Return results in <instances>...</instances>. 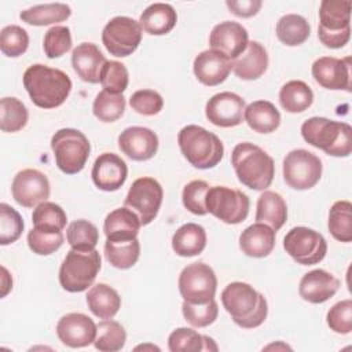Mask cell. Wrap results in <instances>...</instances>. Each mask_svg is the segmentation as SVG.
Here are the masks:
<instances>
[{"label":"cell","instance_id":"51","mask_svg":"<svg viewBox=\"0 0 352 352\" xmlns=\"http://www.w3.org/2000/svg\"><path fill=\"white\" fill-rule=\"evenodd\" d=\"M330 330L337 334H349L352 331V300L346 298L334 304L326 316Z\"/></svg>","mask_w":352,"mask_h":352},{"label":"cell","instance_id":"37","mask_svg":"<svg viewBox=\"0 0 352 352\" xmlns=\"http://www.w3.org/2000/svg\"><path fill=\"white\" fill-rule=\"evenodd\" d=\"M329 232L340 242L352 241V204L346 199L337 201L329 210Z\"/></svg>","mask_w":352,"mask_h":352},{"label":"cell","instance_id":"43","mask_svg":"<svg viewBox=\"0 0 352 352\" xmlns=\"http://www.w3.org/2000/svg\"><path fill=\"white\" fill-rule=\"evenodd\" d=\"M66 239L72 249L92 250L99 241V231L91 221L80 219L69 224L66 230Z\"/></svg>","mask_w":352,"mask_h":352},{"label":"cell","instance_id":"47","mask_svg":"<svg viewBox=\"0 0 352 352\" xmlns=\"http://www.w3.org/2000/svg\"><path fill=\"white\" fill-rule=\"evenodd\" d=\"M44 54L50 59L60 58L72 48V33L67 26H52L44 34Z\"/></svg>","mask_w":352,"mask_h":352},{"label":"cell","instance_id":"35","mask_svg":"<svg viewBox=\"0 0 352 352\" xmlns=\"http://www.w3.org/2000/svg\"><path fill=\"white\" fill-rule=\"evenodd\" d=\"M276 37L287 47H297L305 43L311 33L308 21L298 14H286L276 22Z\"/></svg>","mask_w":352,"mask_h":352},{"label":"cell","instance_id":"28","mask_svg":"<svg viewBox=\"0 0 352 352\" xmlns=\"http://www.w3.org/2000/svg\"><path fill=\"white\" fill-rule=\"evenodd\" d=\"M176 22V11L166 3H154L148 6L139 18L142 29L151 36H164L169 33L175 28Z\"/></svg>","mask_w":352,"mask_h":352},{"label":"cell","instance_id":"29","mask_svg":"<svg viewBox=\"0 0 352 352\" xmlns=\"http://www.w3.org/2000/svg\"><path fill=\"white\" fill-rule=\"evenodd\" d=\"M85 300L89 311L99 319H113L121 308L120 294L106 283L91 286Z\"/></svg>","mask_w":352,"mask_h":352},{"label":"cell","instance_id":"44","mask_svg":"<svg viewBox=\"0 0 352 352\" xmlns=\"http://www.w3.org/2000/svg\"><path fill=\"white\" fill-rule=\"evenodd\" d=\"M29 47L28 32L18 25H8L0 33V50L8 58H18Z\"/></svg>","mask_w":352,"mask_h":352},{"label":"cell","instance_id":"50","mask_svg":"<svg viewBox=\"0 0 352 352\" xmlns=\"http://www.w3.org/2000/svg\"><path fill=\"white\" fill-rule=\"evenodd\" d=\"M29 249L38 256H48L56 252L63 245V234L60 232H47L37 228H32L28 234Z\"/></svg>","mask_w":352,"mask_h":352},{"label":"cell","instance_id":"34","mask_svg":"<svg viewBox=\"0 0 352 352\" xmlns=\"http://www.w3.org/2000/svg\"><path fill=\"white\" fill-rule=\"evenodd\" d=\"M72 15V8L65 3L38 4L21 11L22 22L32 26H47L66 21Z\"/></svg>","mask_w":352,"mask_h":352},{"label":"cell","instance_id":"41","mask_svg":"<svg viewBox=\"0 0 352 352\" xmlns=\"http://www.w3.org/2000/svg\"><path fill=\"white\" fill-rule=\"evenodd\" d=\"M126 341V331L121 323L113 319H103L98 324L96 338L94 345L102 352L121 351Z\"/></svg>","mask_w":352,"mask_h":352},{"label":"cell","instance_id":"55","mask_svg":"<svg viewBox=\"0 0 352 352\" xmlns=\"http://www.w3.org/2000/svg\"><path fill=\"white\" fill-rule=\"evenodd\" d=\"M146 348H150V349H157V351H160V348H158V346H155V345H139V346H136V349H146Z\"/></svg>","mask_w":352,"mask_h":352},{"label":"cell","instance_id":"11","mask_svg":"<svg viewBox=\"0 0 352 352\" xmlns=\"http://www.w3.org/2000/svg\"><path fill=\"white\" fill-rule=\"evenodd\" d=\"M283 249L301 265H314L320 263L327 253L324 236L308 227H293L283 238Z\"/></svg>","mask_w":352,"mask_h":352},{"label":"cell","instance_id":"2","mask_svg":"<svg viewBox=\"0 0 352 352\" xmlns=\"http://www.w3.org/2000/svg\"><path fill=\"white\" fill-rule=\"evenodd\" d=\"M221 302L234 323L242 329L258 327L268 315L265 297L245 282L228 283L221 292Z\"/></svg>","mask_w":352,"mask_h":352},{"label":"cell","instance_id":"17","mask_svg":"<svg viewBox=\"0 0 352 352\" xmlns=\"http://www.w3.org/2000/svg\"><path fill=\"white\" fill-rule=\"evenodd\" d=\"M98 326L85 314L72 312L63 315L56 323V334L60 342L70 348H84L94 344Z\"/></svg>","mask_w":352,"mask_h":352},{"label":"cell","instance_id":"38","mask_svg":"<svg viewBox=\"0 0 352 352\" xmlns=\"http://www.w3.org/2000/svg\"><path fill=\"white\" fill-rule=\"evenodd\" d=\"M140 254L139 239L132 241H109L104 243V256L106 260L118 270H128L136 264Z\"/></svg>","mask_w":352,"mask_h":352},{"label":"cell","instance_id":"10","mask_svg":"<svg viewBox=\"0 0 352 352\" xmlns=\"http://www.w3.org/2000/svg\"><path fill=\"white\" fill-rule=\"evenodd\" d=\"M283 179L294 190H309L322 177V161L314 153L296 148L286 154L283 160Z\"/></svg>","mask_w":352,"mask_h":352},{"label":"cell","instance_id":"1","mask_svg":"<svg viewBox=\"0 0 352 352\" xmlns=\"http://www.w3.org/2000/svg\"><path fill=\"white\" fill-rule=\"evenodd\" d=\"M23 87L37 107L55 109L67 99L72 80L60 69L34 63L23 73Z\"/></svg>","mask_w":352,"mask_h":352},{"label":"cell","instance_id":"15","mask_svg":"<svg viewBox=\"0 0 352 352\" xmlns=\"http://www.w3.org/2000/svg\"><path fill=\"white\" fill-rule=\"evenodd\" d=\"M11 192L14 201L23 208H34L45 202L50 197L51 188L48 177L37 169H22L12 180Z\"/></svg>","mask_w":352,"mask_h":352},{"label":"cell","instance_id":"48","mask_svg":"<svg viewBox=\"0 0 352 352\" xmlns=\"http://www.w3.org/2000/svg\"><path fill=\"white\" fill-rule=\"evenodd\" d=\"M99 82L107 92L122 94L129 82V76L125 65L117 60H107L102 69Z\"/></svg>","mask_w":352,"mask_h":352},{"label":"cell","instance_id":"7","mask_svg":"<svg viewBox=\"0 0 352 352\" xmlns=\"http://www.w3.org/2000/svg\"><path fill=\"white\" fill-rule=\"evenodd\" d=\"M351 1L323 0L319 7L318 37L327 48H342L351 38Z\"/></svg>","mask_w":352,"mask_h":352},{"label":"cell","instance_id":"24","mask_svg":"<svg viewBox=\"0 0 352 352\" xmlns=\"http://www.w3.org/2000/svg\"><path fill=\"white\" fill-rule=\"evenodd\" d=\"M104 55L94 43H81L72 52V66L77 76L89 84L100 81V73L106 63Z\"/></svg>","mask_w":352,"mask_h":352},{"label":"cell","instance_id":"31","mask_svg":"<svg viewBox=\"0 0 352 352\" xmlns=\"http://www.w3.org/2000/svg\"><path fill=\"white\" fill-rule=\"evenodd\" d=\"M243 118L258 133H271L280 125V113L268 100H254L245 107Z\"/></svg>","mask_w":352,"mask_h":352},{"label":"cell","instance_id":"39","mask_svg":"<svg viewBox=\"0 0 352 352\" xmlns=\"http://www.w3.org/2000/svg\"><path fill=\"white\" fill-rule=\"evenodd\" d=\"M33 227L47 232H60L67 223L65 210L55 202H41L32 213Z\"/></svg>","mask_w":352,"mask_h":352},{"label":"cell","instance_id":"22","mask_svg":"<svg viewBox=\"0 0 352 352\" xmlns=\"http://www.w3.org/2000/svg\"><path fill=\"white\" fill-rule=\"evenodd\" d=\"M192 70L201 84L216 87L227 80L232 70V60L214 50H206L195 56Z\"/></svg>","mask_w":352,"mask_h":352},{"label":"cell","instance_id":"5","mask_svg":"<svg viewBox=\"0 0 352 352\" xmlns=\"http://www.w3.org/2000/svg\"><path fill=\"white\" fill-rule=\"evenodd\" d=\"M177 143L184 158L198 169L214 168L224 155L219 136L199 125L183 126L177 133Z\"/></svg>","mask_w":352,"mask_h":352},{"label":"cell","instance_id":"32","mask_svg":"<svg viewBox=\"0 0 352 352\" xmlns=\"http://www.w3.org/2000/svg\"><path fill=\"white\" fill-rule=\"evenodd\" d=\"M286 219L287 205L283 197L275 191H264L257 199L256 221L264 223L278 231L286 223Z\"/></svg>","mask_w":352,"mask_h":352},{"label":"cell","instance_id":"49","mask_svg":"<svg viewBox=\"0 0 352 352\" xmlns=\"http://www.w3.org/2000/svg\"><path fill=\"white\" fill-rule=\"evenodd\" d=\"M209 190V184L205 180H191L187 183L182 192V201L184 208L198 216H205L208 213L205 198Z\"/></svg>","mask_w":352,"mask_h":352},{"label":"cell","instance_id":"30","mask_svg":"<svg viewBox=\"0 0 352 352\" xmlns=\"http://www.w3.org/2000/svg\"><path fill=\"white\" fill-rule=\"evenodd\" d=\"M206 246V231L197 223L183 224L172 236V249L180 257H194Z\"/></svg>","mask_w":352,"mask_h":352},{"label":"cell","instance_id":"40","mask_svg":"<svg viewBox=\"0 0 352 352\" xmlns=\"http://www.w3.org/2000/svg\"><path fill=\"white\" fill-rule=\"evenodd\" d=\"M29 111L26 106L14 96H6L0 100V129L3 132H18L26 126Z\"/></svg>","mask_w":352,"mask_h":352},{"label":"cell","instance_id":"21","mask_svg":"<svg viewBox=\"0 0 352 352\" xmlns=\"http://www.w3.org/2000/svg\"><path fill=\"white\" fill-rule=\"evenodd\" d=\"M91 176L99 190L107 192L117 191L124 186L128 177V166L117 154L103 153L95 160Z\"/></svg>","mask_w":352,"mask_h":352},{"label":"cell","instance_id":"33","mask_svg":"<svg viewBox=\"0 0 352 352\" xmlns=\"http://www.w3.org/2000/svg\"><path fill=\"white\" fill-rule=\"evenodd\" d=\"M168 349L170 352L217 351V345L208 336H202L190 327H179L169 334Z\"/></svg>","mask_w":352,"mask_h":352},{"label":"cell","instance_id":"36","mask_svg":"<svg viewBox=\"0 0 352 352\" xmlns=\"http://www.w3.org/2000/svg\"><path fill=\"white\" fill-rule=\"evenodd\" d=\"M314 102L311 87L301 80L287 81L279 91V103L287 113H302Z\"/></svg>","mask_w":352,"mask_h":352},{"label":"cell","instance_id":"19","mask_svg":"<svg viewBox=\"0 0 352 352\" xmlns=\"http://www.w3.org/2000/svg\"><path fill=\"white\" fill-rule=\"evenodd\" d=\"M312 77L326 89L351 91V58L322 56L312 63Z\"/></svg>","mask_w":352,"mask_h":352},{"label":"cell","instance_id":"46","mask_svg":"<svg viewBox=\"0 0 352 352\" xmlns=\"http://www.w3.org/2000/svg\"><path fill=\"white\" fill-rule=\"evenodd\" d=\"M182 312L184 319L194 327H206L212 324L219 315V305L216 300H210L204 304H191L183 301Z\"/></svg>","mask_w":352,"mask_h":352},{"label":"cell","instance_id":"13","mask_svg":"<svg viewBox=\"0 0 352 352\" xmlns=\"http://www.w3.org/2000/svg\"><path fill=\"white\" fill-rule=\"evenodd\" d=\"M142 41V26L129 16L111 18L102 32L104 48L117 58H125L133 54Z\"/></svg>","mask_w":352,"mask_h":352},{"label":"cell","instance_id":"4","mask_svg":"<svg viewBox=\"0 0 352 352\" xmlns=\"http://www.w3.org/2000/svg\"><path fill=\"white\" fill-rule=\"evenodd\" d=\"M302 139L331 157H348L352 151V128L346 122L311 117L301 125Z\"/></svg>","mask_w":352,"mask_h":352},{"label":"cell","instance_id":"26","mask_svg":"<svg viewBox=\"0 0 352 352\" xmlns=\"http://www.w3.org/2000/svg\"><path fill=\"white\" fill-rule=\"evenodd\" d=\"M275 234L270 226L256 221L241 232L239 249L249 257H267L275 248Z\"/></svg>","mask_w":352,"mask_h":352},{"label":"cell","instance_id":"12","mask_svg":"<svg viewBox=\"0 0 352 352\" xmlns=\"http://www.w3.org/2000/svg\"><path fill=\"white\" fill-rule=\"evenodd\" d=\"M177 285L184 301L191 304H204L214 298L217 278L208 264L191 263L182 270Z\"/></svg>","mask_w":352,"mask_h":352},{"label":"cell","instance_id":"9","mask_svg":"<svg viewBox=\"0 0 352 352\" xmlns=\"http://www.w3.org/2000/svg\"><path fill=\"white\" fill-rule=\"evenodd\" d=\"M208 213L226 224H239L249 214V197L227 186L209 187L205 198Z\"/></svg>","mask_w":352,"mask_h":352},{"label":"cell","instance_id":"54","mask_svg":"<svg viewBox=\"0 0 352 352\" xmlns=\"http://www.w3.org/2000/svg\"><path fill=\"white\" fill-rule=\"evenodd\" d=\"M1 297H6L8 294V292L12 289V278L8 274L6 267H1Z\"/></svg>","mask_w":352,"mask_h":352},{"label":"cell","instance_id":"14","mask_svg":"<svg viewBox=\"0 0 352 352\" xmlns=\"http://www.w3.org/2000/svg\"><path fill=\"white\" fill-rule=\"evenodd\" d=\"M164 198V190L154 177H139L128 190L124 206L133 210L142 226L150 224L158 214Z\"/></svg>","mask_w":352,"mask_h":352},{"label":"cell","instance_id":"20","mask_svg":"<svg viewBox=\"0 0 352 352\" xmlns=\"http://www.w3.org/2000/svg\"><path fill=\"white\" fill-rule=\"evenodd\" d=\"M120 150L133 161H148L158 150V136L146 126H129L118 136Z\"/></svg>","mask_w":352,"mask_h":352},{"label":"cell","instance_id":"52","mask_svg":"<svg viewBox=\"0 0 352 352\" xmlns=\"http://www.w3.org/2000/svg\"><path fill=\"white\" fill-rule=\"evenodd\" d=\"M129 104L142 116H155L162 110L164 99L154 89H139L131 95Z\"/></svg>","mask_w":352,"mask_h":352},{"label":"cell","instance_id":"16","mask_svg":"<svg viewBox=\"0 0 352 352\" xmlns=\"http://www.w3.org/2000/svg\"><path fill=\"white\" fill-rule=\"evenodd\" d=\"M245 99L234 92H220L213 95L205 106L206 118L216 126L232 128L243 121Z\"/></svg>","mask_w":352,"mask_h":352},{"label":"cell","instance_id":"8","mask_svg":"<svg viewBox=\"0 0 352 352\" xmlns=\"http://www.w3.org/2000/svg\"><path fill=\"white\" fill-rule=\"evenodd\" d=\"M51 148L56 166L66 175L81 172L91 153L88 138L74 128L56 131L51 138Z\"/></svg>","mask_w":352,"mask_h":352},{"label":"cell","instance_id":"3","mask_svg":"<svg viewBox=\"0 0 352 352\" xmlns=\"http://www.w3.org/2000/svg\"><path fill=\"white\" fill-rule=\"evenodd\" d=\"M231 164L238 180L252 190L264 191L274 180L275 164L272 157L253 143H238L231 153Z\"/></svg>","mask_w":352,"mask_h":352},{"label":"cell","instance_id":"18","mask_svg":"<svg viewBox=\"0 0 352 352\" xmlns=\"http://www.w3.org/2000/svg\"><path fill=\"white\" fill-rule=\"evenodd\" d=\"M249 44L248 30L238 22L224 21L217 23L209 34L212 50L226 55L231 60L236 59Z\"/></svg>","mask_w":352,"mask_h":352},{"label":"cell","instance_id":"23","mask_svg":"<svg viewBox=\"0 0 352 352\" xmlns=\"http://www.w3.org/2000/svg\"><path fill=\"white\" fill-rule=\"evenodd\" d=\"M340 289V280L324 270L307 272L298 285L300 297L312 304H322L330 300Z\"/></svg>","mask_w":352,"mask_h":352},{"label":"cell","instance_id":"6","mask_svg":"<svg viewBox=\"0 0 352 352\" xmlns=\"http://www.w3.org/2000/svg\"><path fill=\"white\" fill-rule=\"evenodd\" d=\"M100 267L98 250L70 249L59 268V283L66 292L81 293L94 285Z\"/></svg>","mask_w":352,"mask_h":352},{"label":"cell","instance_id":"53","mask_svg":"<svg viewBox=\"0 0 352 352\" xmlns=\"http://www.w3.org/2000/svg\"><path fill=\"white\" fill-rule=\"evenodd\" d=\"M226 6L234 15L239 18H250L260 11L263 3L261 0H227Z\"/></svg>","mask_w":352,"mask_h":352},{"label":"cell","instance_id":"27","mask_svg":"<svg viewBox=\"0 0 352 352\" xmlns=\"http://www.w3.org/2000/svg\"><path fill=\"white\" fill-rule=\"evenodd\" d=\"M268 67V54L258 41H249L246 50L232 60V70L241 80L252 81L260 78Z\"/></svg>","mask_w":352,"mask_h":352},{"label":"cell","instance_id":"45","mask_svg":"<svg viewBox=\"0 0 352 352\" xmlns=\"http://www.w3.org/2000/svg\"><path fill=\"white\" fill-rule=\"evenodd\" d=\"M23 227L22 216L8 204H0V245L6 246L18 241Z\"/></svg>","mask_w":352,"mask_h":352},{"label":"cell","instance_id":"42","mask_svg":"<svg viewBox=\"0 0 352 352\" xmlns=\"http://www.w3.org/2000/svg\"><path fill=\"white\" fill-rule=\"evenodd\" d=\"M125 98L122 94L100 91L92 104L94 116L102 122H114L125 111Z\"/></svg>","mask_w":352,"mask_h":352},{"label":"cell","instance_id":"25","mask_svg":"<svg viewBox=\"0 0 352 352\" xmlns=\"http://www.w3.org/2000/svg\"><path fill=\"white\" fill-rule=\"evenodd\" d=\"M142 223L138 214L126 206L117 208L111 210L103 224V231L106 239L120 242V241H132L138 238Z\"/></svg>","mask_w":352,"mask_h":352}]
</instances>
